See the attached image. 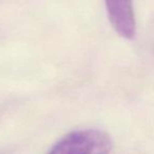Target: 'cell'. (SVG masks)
<instances>
[{"mask_svg": "<svg viewBox=\"0 0 154 154\" xmlns=\"http://www.w3.org/2000/svg\"><path fill=\"white\" fill-rule=\"evenodd\" d=\"M113 140L108 133L97 129L77 130L66 134L48 154H110Z\"/></svg>", "mask_w": 154, "mask_h": 154, "instance_id": "1", "label": "cell"}, {"mask_svg": "<svg viewBox=\"0 0 154 154\" xmlns=\"http://www.w3.org/2000/svg\"><path fill=\"white\" fill-rule=\"evenodd\" d=\"M108 17L114 30L126 39H133L136 34L134 9L129 1H108L106 2Z\"/></svg>", "mask_w": 154, "mask_h": 154, "instance_id": "2", "label": "cell"}]
</instances>
